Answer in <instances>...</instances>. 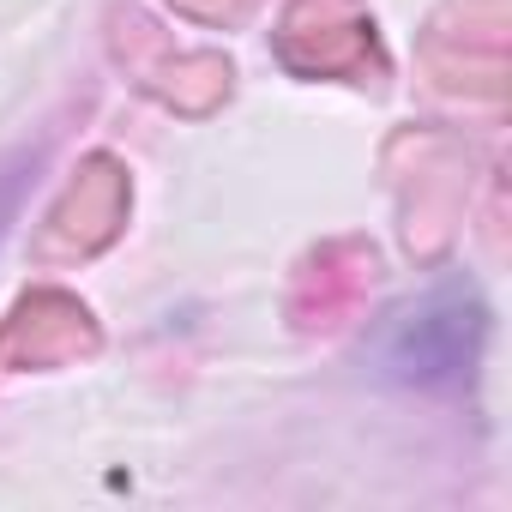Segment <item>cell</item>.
Returning a JSON list of instances; mask_svg holds the SVG:
<instances>
[{
    "instance_id": "6da1fadb",
    "label": "cell",
    "mask_w": 512,
    "mask_h": 512,
    "mask_svg": "<svg viewBox=\"0 0 512 512\" xmlns=\"http://www.w3.org/2000/svg\"><path fill=\"white\" fill-rule=\"evenodd\" d=\"M470 338H476V314H464V302H428L416 326H404V338L392 344V362L404 374H446L470 356Z\"/></svg>"
}]
</instances>
